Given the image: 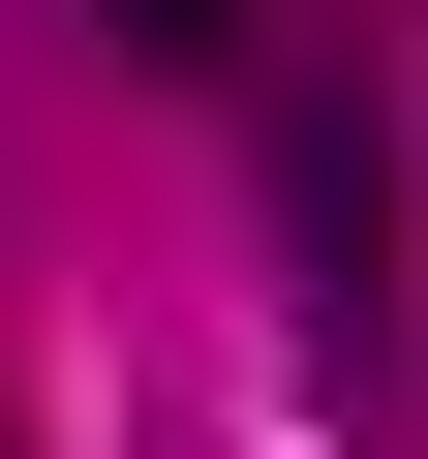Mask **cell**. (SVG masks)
<instances>
[{
	"instance_id": "cell-1",
	"label": "cell",
	"mask_w": 428,
	"mask_h": 459,
	"mask_svg": "<svg viewBox=\"0 0 428 459\" xmlns=\"http://www.w3.org/2000/svg\"><path fill=\"white\" fill-rule=\"evenodd\" d=\"M276 246H306V307H337V337L398 307V123H367V92H306V123H276Z\"/></svg>"
},
{
	"instance_id": "cell-2",
	"label": "cell",
	"mask_w": 428,
	"mask_h": 459,
	"mask_svg": "<svg viewBox=\"0 0 428 459\" xmlns=\"http://www.w3.org/2000/svg\"><path fill=\"white\" fill-rule=\"evenodd\" d=\"M92 31H153V62H184V31H214V0H92Z\"/></svg>"
}]
</instances>
